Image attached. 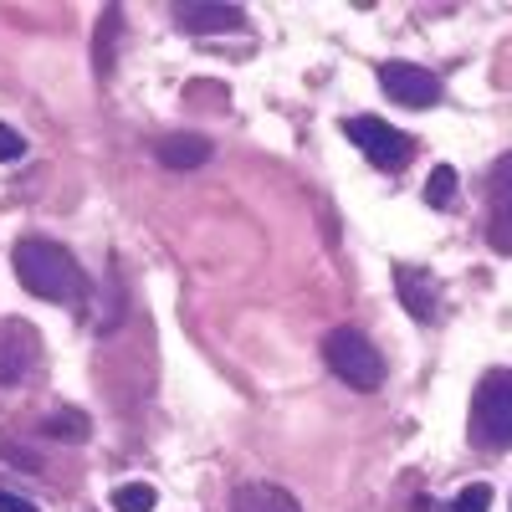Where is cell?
Returning <instances> with one entry per match:
<instances>
[{"label":"cell","instance_id":"cell-1","mask_svg":"<svg viewBox=\"0 0 512 512\" xmlns=\"http://www.w3.org/2000/svg\"><path fill=\"white\" fill-rule=\"evenodd\" d=\"M11 267L21 277V287L31 297H47V303H82L88 297V277H82L77 256L47 236H26L11 251Z\"/></svg>","mask_w":512,"mask_h":512},{"label":"cell","instance_id":"cell-2","mask_svg":"<svg viewBox=\"0 0 512 512\" xmlns=\"http://www.w3.org/2000/svg\"><path fill=\"white\" fill-rule=\"evenodd\" d=\"M323 364L349 384V390H379L384 384V354L369 344V338L359 328H333L323 338Z\"/></svg>","mask_w":512,"mask_h":512},{"label":"cell","instance_id":"cell-3","mask_svg":"<svg viewBox=\"0 0 512 512\" xmlns=\"http://www.w3.org/2000/svg\"><path fill=\"white\" fill-rule=\"evenodd\" d=\"M472 436L492 451L512 446V369H492L472 400Z\"/></svg>","mask_w":512,"mask_h":512},{"label":"cell","instance_id":"cell-4","mask_svg":"<svg viewBox=\"0 0 512 512\" xmlns=\"http://www.w3.org/2000/svg\"><path fill=\"white\" fill-rule=\"evenodd\" d=\"M344 134L369 154L374 169H384V175H400V169L410 164V154H415V139L400 134V128H390L384 118H344Z\"/></svg>","mask_w":512,"mask_h":512},{"label":"cell","instance_id":"cell-5","mask_svg":"<svg viewBox=\"0 0 512 512\" xmlns=\"http://www.w3.org/2000/svg\"><path fill=\"white\" fill-rule=\"evenodd\" d=\"M487 246L497 256H512V154L492 164L487 180Z\"/></svg>","mask_w":512,"mask_h":512},{"label":"cell","instance_id":"cell-6","mask_svg":"<svg viewBox=\"0 0 512 512\" xmlns=\"http://www.w3.org/2000/svg\"><path fill=\"white\" fill-rule=\"evenodd\" d=\"M379 88L390 93L395 103H405V108H431V103L441 98L436 72H425V67H415V62H384V67H379Z\"/></svg>","mask_w":512,"mask_h":512},{"label":"cell","instance_id":"cell-7","mask_svg":"<svg viewBox=\"0 0 512 512\" xmlns=\"http://www.w3.org/2000/svg\"><path fill=\"white\" fill-rule=\"evenodd\" d=\"M41 344H36V328H26L21 318L0 323V384H21L36 364Z\"/></svg>","mask_w":512,"mask_h":512},{"label":"cell","instance_id":"cell-8","mask_svg":"<svg viewBox=\"0 0 512 512\" xmlns=\"http://www.w3.org/2000/svg\"><path fill=\"white\" fill-rule=\"evenodd\" d=\"M175 21H180V31H190V36L246 31V11H241V6H200V0H190V6H175Z\"/></svg>","mask_w":512,"mask_h":512},{"label":"cell","instance_id":"cell-9","mask_svg":"<svg viewBox=\"0 0 512 512\" xmlns=\"http://www.w3.org/2000/svg\"><path fill=\"white\" fill-rule=\"evenodd\" d=\"M231 512H303V507H297V497L277 482H246V487H236Z\"/></svg>","mask_w":512,"mask_h":512},{"label":"cell","instance_id":"cell-10","mask_svg":"<svg viewBox=\"0 0 512 512\" xmlns=\"http://www.w3.org/2000/svg\"><path fill=\"white\" fill-rule=\"evenodd\" d=\"M210 154H216V144L200 139V134H169V139H159V149H154V159H159L164 169H200Z\"/></svg>","mask_w":512,"mask_h":512},{"label":"cell","instance_id":"cell-11","mask_svg":"<svg viewBox=\"0 0 512 512\" xmlns=\"http://www.w3.org/2000/svg\"><path fill=\"white\" fill-rule=\"evenodd\" d=\"M400 297H405V308L420 318V323H436V282L425 277V272H415V267H400Z\"/></svg>","mask_w":512,"mask_h":512},{"label":"cell","instance_id":"cell-12","mask_svg":"<svg viewBox=\"0 0 512 512\" xmlns=\"http://www.w3.org/2000/svg\"><path fill=\"white\" fill-rule=\"evenodd\" d=\"M88 431H93V425H88L82 410H57V415L41 420V436H47V441H88Z\"/></svg>","mask_w":512,"mask_h":512},{"label":"cell","instance_id":"cell-13","mask_svg":"<svg viewBox=\"0 0 512 512\" xmlns=\"http://www.w3.org/2000/svg\"><path fill=\"white\" fill-rule=\"evenodd\" d=\"M113 507L118 512H154L159 507V492L149 482H123V487H113Z\"/></svg>","mask_w":512,"mask_h":512},{"label":"cell","instance_id":"cell-14","mask_svg":"<svg viewBox=\"0 0 512 512\" xmlns=\"http://www.w3.org/2000/svg\"><path fill=\"white\" fill-rule=\"evenodd\" d=\"M118 26H123V11H118V6H108V11H103V21H98V77H108V72H113V41H118Z\"/></svg>","mask_w":512,"mask_h":512},{"label":"cell","instance_id":"cell-15","mask_svg":"<svg viewBox=\"0 0 512 512\" xmlns=\"http://www.w3.org/2000/svg\"><path fill=\"white\" fill-rule=\"evenodd\" d=\"M425 200H431L436 210H446L456 200V169L451 164H436L431 169V180H425Z\"/></svg>","mask_w":512,"mask_h":512},{"label":"cell","instance_id":"cell-16","mask_svg":"<svg viewBox=\"0 0 512 512\" xmlns=\"http://www.w3.org/2000/svg\"><path fill=\"white\" fill-rule=\"evenodd\" d=\"M487 507H492V487L472 482L466 492H456V497H451V507H446V512H487Z\"/></svg>","mask_w":512,"mask_h":512},{"label":"cell","instance_id":"cell-17","mask_svg":"<svg viewBox=\"0 0 512 512\" xmlns=\"http://www.w3.org/2000/svg\"><path fill=\"white\" fill-rule=\"evenodd\" d=\"M26 154V139L16 134L11 123H0V164H11V159H21Z\"/></svg>","mask_w":512,"mask_h":512},{"label":"cell","instance_id":"cell-18","mask_svg":"<svg viewBox=\"0 0 512 512\" xmlns=\"http://www.w3.org/2000/svg\"><path fill=\"white\" fill-rule=\"evenodd\" d=\"M0 512H36V502H26L16 492H0Z\"/></svg>","mask_w":512,"mask_h":512}]
</instances>
